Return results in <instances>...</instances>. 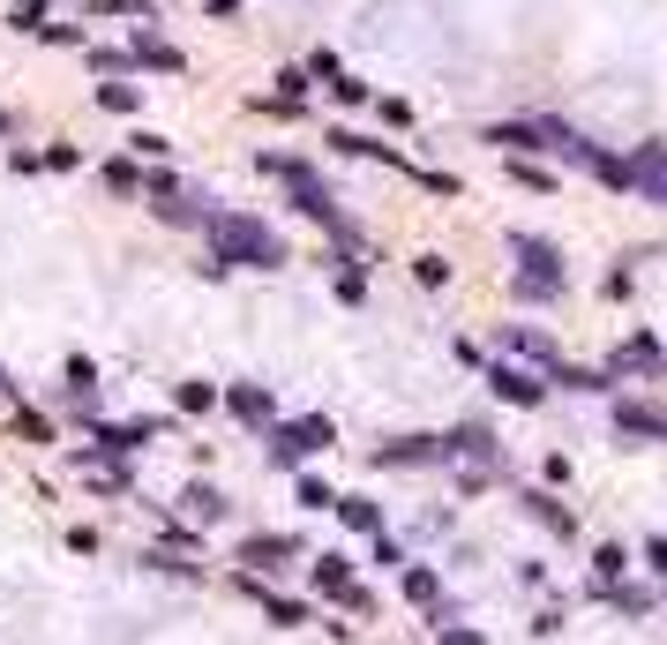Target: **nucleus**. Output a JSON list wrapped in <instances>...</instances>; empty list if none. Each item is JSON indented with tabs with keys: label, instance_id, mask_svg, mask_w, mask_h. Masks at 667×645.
<instances>
[{
	"label": "nucleus",
	"instance_id": "nucleus-33",
	"mask_svg": "<svg viewBox=\"0 0 667 645\" xmlns=\"http://www.w3.org/2000/svg\"><path fill=\"white\" fill-rule=\"evenodd\" d=\"M15 435H23V443H53V429H45L38 413H15Z\"/></svg>",
	"mask_w": 667,
	"mask_h": 645
},
{
	"label": "nucleus",
	"instance_id": "nucleus-14",
	"mask_svg": "<svg viewBox=\"0 0 667 645\" xmlns=\"http://www.w3.org/2000/svg\"><path fill=\"white\" fill-rule=\"evenodd\" d=\"M443 443H451V458H480V466H496L502 458V443L488 429H458V435H443Z\"/></svg>",
	"mask_w": 667,
	"mask_h": 645
},
{
	"label": "nucleus",
	"instance_id": "nucleus-10",
	"mask_svg": "<svg viewBox=\"0 0 667 645\" xmlns=\"http://www.w3.org/2000/svg\"><path fill=\"white\" fill-rule=\"evenodd\" d=\"M225 413L248 421V429H270V421H278V405H270V390H263V383H233V390H225Z\"/></svg>",
	"mask_w": 667,
	"mask_h": 645
},
{
	"label": "nucleus",
	"instance_id": "nucleus-4",
	"mask_svg": "<svg viewBox=\"0 0 667 645\" xmlns=\"http://www.w3.org/2000/svg\"><path fill=\"white\" fill-rule=\"evenodd\" d=\"M270 466H300V458H315V451H331L337 429L323 421V413H300V421H270Z\"/></svg>",
	"mask_w": 667,
	"mask_h": 645
},
{
	"label": "nucleus",
	"instance_id": "nucleus-26",
	"mask_svg": "<svg viewBox=\"0 0 667 645\" xmlns=\"http://www.w3.org/2000/svg\"><path fill=\"white\" fill-rule=\"evenodd\" d=\"M337 301H368V278H360V263H345V270H337Z\"/></svg>",
	"mask_w": 667,
	"mask_h": 645
},
{
	"label": "nucleus",
	"instance_id": "nucleus-6",
	"mask_svg": "<svg viewBox=\"0 0 667 645\" xmlns=\"http://www.w3.org/2000/svg\"><path fill=\"white\" fill-rule=\"evenodd\" d=\"M623 166H630V196H653V203H667V143H637Z\"/></svg>",
	"mask_w": 667,
	"mask_h": 645
},
{
	"label": "nucleus",
	"instance_id": "nucleus-31",
	"mask_svg": "<svg viewBox=\"0 0 667 645\" xmlns=\"http://www.w3.org/2000/svg\"><path fill=\"white\" fill-rule=\"evenodd\" d=\"M413 278H420V286H443V278H451V263H443V256H420Z\"/></svg>",
	"mask_w": 667,
	"mask_h": 645
},
{
	"label": "nucleus",
	"instance_id": "nucleus-1",
	"mask_svg": "<svg viewBox=\"0 0 667 645\" xmlns=\"http://www.w3.org/2000/svg\"><path fill=\"white\" fill-rule=\"evenodd\" d=\"M210 263L218 270H233V263H248V270H286V241L263 225V218H241V211H210Z\"/></svg>",
	"mask_w": 667,
	"mask_h": 645
},
{
	"label": "nucleus",
	"instance_id": "nucleus-22",
	"mask_svg": "<svg viewBox=\"0 0 667 645\" xmlns=\"http://www.w3.org/2000/svg\"><path fill=\"white\" fill-rule=\"evenodd\" d=\"M38 166H45V173H76V166H84V151H76V143H45Z\"/></svg>",
	"mask_w": 667,
	"mask_h": 645
},
{
	"label": "nucleus",
	"instance_id": "nucleus-27",
	"mask_svg": "<svg viewBox=\"0 0 667 645\" xmlns=\"http://www.w3.org/2000/svg\"><path fill=\"white\" fill-rule=\"evenodd\" d=\"M90 68H98V76L113 84V76H127V53H113V45H98V53H90Z\"/></svg>",
	"mask_w": 667,
	"mask_h": 645
},
{
	"label": "nucleus",
	"instance_id": "nucleus-7",
	"mask_svg": "<svg viewBox=\"0 0 667 645\" xmlns=\"http://www.w3.org/2000/svg\"><path fill=\"white\" fill-rule=\"evenodd\" d=\"M376 466H451V443L443 435H398L376 451Z\"/></svg>",
	"mask_w": 667,
	"mask_h": 645
},
{
	"label": "nucleus",
	"instance_id": "nucleus-11",
	"mask_svg": "<svg viewBox=\"0 0 667 645\" xmlns=\"http://www.w3.org/2000/svg\"><path fill=\"white\" fill-rule=\"evenodd\" d=\"M292 556H300V541H286V533H248L241 541V563H255V570H286Z\"/></svg>",
	"mask_w": 667,
	"mask_h": 645
},
{
	"label": "nucleus",
	"instance_id": "nucleus-34",
	"mask_svg": "<svg viewBox=\"0 0 667 645\" xmlns=\"http://www.w3.org/2000/svg\"><path fill=\"white\" fill-rule=\"evenodd\" d=\"M45 23V0H15V31H38Z\"/></svg>",
	"mask_w": 667,
	"mask_h": 645
},
{
	"label": "nucleus",
	"instance_id": "nucleus-32",
	"mask_svg": "<svg viewBox=\"0 0 667 645\" xmlns=\"http://www.w3.org/2000/svg\"><path fill=\"white\" fill-rule=\"evenodd\" d=\"M38 38L45 45H84V31H76V23H38Z\"/></svg>",
	"mask_w": 667,
	"mask_h": 645
},
{
	"label": "nucleus",
	"instance_id": "nucleus-2",
	"mask_svg": "<svg viewBox=\"0 0 667 645\" xmlns=\"http://www.w3.org/2000/svg\"><path fill=\"white\" fill-rule=\"evenodd\" d=\"M263 166H270V173H278V180H286V188H292V203H300V211L315 218V225L331 233L337 248H353V241H360V233L345 225V211H337V196H331V188H323V180H315V173H308V166H300V158H263Z\"/></svg>",
	"mask_w": 667,
	"mask_h": 645
},
{
	"label": "nucleus",
	"instance_id": "nucleus-30",
	"mask_svg": "<svg viewBox=\"0 0 667 645\" xmlns=\"http://www.w3.org/2000/svg\"><path fill=\"white\" fill-rule=\"evenodd\" d=\"M127 143H135L143 158H166V151H173V143H166V135H158V129H135V135H127Z\"/></svg>",
	"mask_w": 667,
	"mask_h": 645
},
{
	"label": "nucleus",
	"instance_id": "nucleus-24",
	"mask_svg": "<svg viewBox=\"0 0 667 645\" xmlns=\"http://www.w3.org/2000/svg\"><path fill=\"white\" fill-rule=\"evenodd\" d=\"M608 601L623 608V615H653V593H637V586H623V578L608 586Z\"/></svg>",
	"mask_w": 667,
	"mask_h": 645
},
{
	"label": "nucleus",
	"instance_id": "nucleus-15",
	"mask_svg": "<svg viewBox=\"0 0 667 645\" xmlns=\"http://www.w3.org/2000/svg\"><path fill=\"white\" fill-rule=\"evenodd\" d=\"M158 218H166V225H210L203 196H188V188H173V196H158Z\"/></svg>",
	"mask_w": 667,
	"mask_h": 645
},
{
	"label": "nucleus",
	"instance_id": "nucleus-8",
	"mask_svg": "<svg viewBox=\"0 0 667 645\" xmlns=\"http://www.w3.org/2000/svg\"><path fill=\"white\" fill-rule=\"evenodd\" d=\"M315 586L331 593L337 608H353V615H376V601L353 586V570H345V556H315Z\"/></svg>",
	"mask_w": 667,
	"mask_h": 645
},
{
	"label": "nucleus",
	"instance_id": "nucleus-12",
	"mask_svg": "<svg viewBox=\"0 0 667 645\" xmlns=\"http://www.w3.org/2000/svg\"><path fill=\"white\" fill-rule=\"evenodd\" d=\"M502 345H510L518 360H533L541 376H555V368H563V353H555V345H547L541 331H502Z\"/></svg>",
	"mask_w": 667,
	"mask_h": 645
},
{
	"label": "nucleus",
	"instance_id": "nucleus-19",
	"mask_svg": "<svg viewBox=\"0 0 667 645\" xmlns=\"http://www.w3.org/2000/svg\"><path fill=\"white\" fill-rule=\"evenodd\" d=\"M180 503H188V518H203V525H218V518H225V496H218V488H203V480H196V488H180Z\"/></svg>",
	"mask_w": 667,
	"mask_h": 645
},
{
	"label": "nucleus",
	"instance_id": "nucleus-37",
	"mask_svg": "<svg viewBox=\"0 0 667 645\" xmlns=\"http://www.w3.org/2000/svg\"><path fill=\"white\" fill-rule=\"evenodd\" d=\"M0 135H8V121H0Z\"/></svg>",
	"mask_w": 667,
	"mask_h": 645
},
{
	"label": "nucleus",
	"instance_id": "nucleus-16",
	"mask_svg": "<svg viewBox=\"0 0 667 645\" xmlns=\"http://www.w3.org/2000/svg\"><path fill=\"white\" fill-rule=\"evenodd\" d=\"M405 601H420V608H435V615H443V578H435L427 563H405Z\"/></svg>",
	"mask_w": 667,
	"mask_h": 645
},
{
	"label": "nucleus",
	"instance_id": "nucleus-5",
	"mask_svg": "<svg viewBox=\"0 0 667 645\" xmlns=\"http://www.w3.org/2000/svg\"><path fill=\"white\" fill-rule=\"evenodd\" d=\"M488 390L510 398V405H547V376L525 368V360H488Z\"/></svg>",
	"mask_w": 667,
	"mask_h": 645
},
{
	"label": "nucleus",
	"instance_id": "nucleus-28",
	"mask_svg": "<svg viewBox=\"0 0 667 645\" xmlns=\"http://www.w3.org/2000/svg\"><path fill=\"white\" fill-rule=\"evenodd\" d=\"M623 548H600V556H592V570H600V586H615V578H623Z\"/></svg>",
	"mask_w": 667,
	"mask_h": 645
},
{
	"label": "nucleus",
	"instance_id": "nucleus-17",
	"mask_svg": "<svg viewBox=\"0 0 667 645\" xmlns=\"http://www.w3.org/2000/svg\"><path fill=\"white\" fill-rule=\"evenodd\" d=\"M331 511L345 518V525H353V533H368V541H376V533H382V511H376V503H368V496H337Z\"/></svg>",
	"mask_w": 667,
	"mask_h": 645
},
{
	"label": "nucleus",
	"instance_id": "nucleus-3",
	"mask_svg": "<svg viewBox=\"0 0 667 645\" xmlns=\"http://www.w3.org/2000/svg\"><path fill=\"white\" fill-rule=\"evenodd\" d=\"M510 256H518V293H525V301H563V286H570L563 248H547L533 233H510Z\"/></svg>",
	"mask_w": 667,
	"mask_h": 645
},
{
	"label": "nucleus",
	"instance_id": "nucleus-35",
	"mask_svg": "<svg viewBox=\"0 0 667 645\" xmlns=\"http://www.w3.org/2000/svg\"><path fill=\"white\" fill-rule=\"evenodd\" d=\"M331 90L345 98V105H360V98H368V84H360V76H331Z\"/></svg>",
	"mask_w": 667,
	"mask_h": 645
},
{
	"label": "nucleus",
	"instance_id": "nucleus-23",
	"mask_svg": "<svg viewBox=\"0 0 667 645\" xmlns=\"http://www.w3.org/2000/svg\"><path fill=\"white\" fill-rule=\"evenodd\" d=\"M105 188H113V196H143V173L127 166V158H113V166H105Z\"/></svg>",
	"mask_w": 667,
	"mask_h": 645
},
{
	"label": "nucleus",
	"instance_id": "nucleus-13",
	"mask_svg": "<svg viewBox=\"0 0 667 645\" xmlns=\"http://www.w3.org/2000/svg\"><path fill=\"white\" fill-rule=\"evenodd\" d=\"M127 68H151V76H180L188 60H180V45H166V38H143L135 53H127Z\"/></svg>",
	"mask_w": 667,
	"mask_h": 645
},
{
	"label": "nucleus",
	"instance_id": "nucleus-18",
	"mask_svg": "<svg viewBox=\"0 0 667 645\" xmlns=\"http://www.w3.org/2000/svg\"><path fill=\"white\" fill-rule=\"evenodd\" d=\"M525 511H533V518H541V525H547V533H563V541H570V533H578V518H570V511H563V503H555V496H541V488H533V496H525Z\"/></svg>",
	"mask_w": 667,
	"mask_h": 645
},
{
	"label": "nucleus",
	"instance_id": "nucleus-21",
	"mask_svg": "<svg viewBox=\"0 0 667 645\" xmlns=\"http://www.w3.org/2000/svg\"><path fill=\"white\" fill-rule=\"evenodd\" d=\"M173 405H180V413H210L218 390H210V383H173Z\"/></svg>",
	"mask_w": 667,
	"mask_h": 645
},
{
	"label": "nucleus",
	"instance_id": "nucleus-25",
	"mask_svg": "<svg viewBox=\"0 0 667 645\" xmlns=\"http://www.w3.org/2000/svg\"><path fill=\"white\" fill-rule=\"evenodd\" d=\"M331 503H337V496L323 488V480H315V474H300V511H331Z\"/></svg>",
	"mask_w": 667,
	"mask_h": 645
},
{
	"label": "nucleus",
	"instance_id": "nucleus-20",
	"mask_svg": "<svg viewBox=\"0 0 667 645\" xmlns=\"http://www.w3.org/2000/svg\"><path fill=\"white\" fill-rule=\"evenodd\" d=\"M98 105H105V113H135V105H143V90L127 84V76H121V84H98Z\"/></svg>",
	"mask_w": 667,
	"mask_h": 645
},
{
	"label": "nucleus",
	"instance_id": "nucleus-29",
	"mask_svg": "<svg viewBox=\"0 0 667 645\" xmlns=\"http://www.w3.org/2000/svg\"><path fill=\"white\" fill-rule=\"evenodd\" d=\"M435 645H488L480 631H465V623H435Z\"/></svg>",
	"mask_w": 667,
	"mask_h": 645
},
{
	"label": "nucleus",
	"instance_id": "nucleus-9",
	"mask_svg": "<svg viewBox=\"0 0 667 645\" xmlns=\"http://www.w3.org/2000/svg\"><path fill=\"white\" fill-rule=\"evenodd\" d=\"M233 586H241V593H248V601L263 608V615H270V623H286V631H300V623H315V615H308V601H286V593H270V586H263V578H255V570H241V578H233Z\"/></svg>",
	"mask_w": 667,
	"mask_h": 645
},
{
	"label": "nucleus",
	"instance_id": "nucleus-36",
	"mask_svg": "<svg viewBox=\"0 0 667 645\" xmlns=\"http://www.w3.org/2000/svg\"><path fill=\"white\" fill-rule=\"evenodd\" d=\"M645 556H653V570L667 578V541H645Z\"/></svg>",
	"mask_w": 667,
	"mask_h": 645
}]
</instances>
